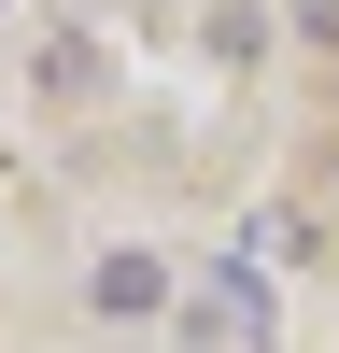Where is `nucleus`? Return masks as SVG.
<instances>
[{"label": "nucleus", "mask_w": 339, "mask_h": 353, "mask_svg": "<svg viewBox=\"0 0 339 353\" xmlns=\"http://www.w3.org/2000/svg\"><path fill=\"white\" fill-rule=\"evenodd\" d=\"M85 311H99V325H141V311H170V269L156 254H99V269H85Z\"/></svg>", "instance_id": "1"}]
</instances>
